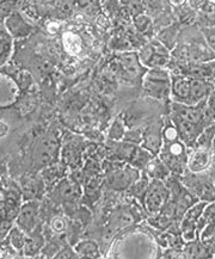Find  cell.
<instances>
[{
    "label": "cell",
    "mask_w": 215,
    "mask_h": 259,
    "mask_svg": "<svg viewBox=\"0 0 215 259\" xmlns=\"http://www.w3.org/2000/svg\"><path fill=\"white\" fill-rule=\"evenodd\" d=\"M150 182H151V179L146 175V172L141 171L140 177H139L138 181L135 182L133 185H132L131 189H129L132 192V195H133L134 197H137L138 200L142 201V197H144L145 192H146L148 185H150Z\"/></svg>",
    "instance_id": "cell-22"
},
{
    "label": "cell",
    "mask_w": 215,
    "mask_h": 259,
    "mask_svg": "<svg viewBox=\"0 0 215 259\" xmlns=\"http://www.w3.org/2000/svg\"><path fill=\"white\" fill-rule=\"evenodd\" d=\"M188 152L189 148L187 147V145L178 139L175 141L163 142L158 157L167 166L172 175L181 177L187 171Z\"/></svg>",
    "instance_id": "cell-2"
},
{
    "label": "cell",
    "mask_w": 215,
    "mask_h": 259,
    "mask_svg": "<svg viewBox=\"0 0 215 259\" xmlns=\"http://www.w3.org/2000/svg\"><path fill=\"white\" fill-rule=\"evenodd\" d=\"M209 222H215V200L211 202H207L206 205H204L202 215H201L196 222V228L198 233Z\"/></svg>",
    "instance_id": "cell-23"
},
{
    "label": "cell",
    "mask_w": 215,
    "mask_h": 259,
    "mask_svg": "<svg viewBox=\"0 0 215 259\" xmlns=\"http://www.w3.org/2000/svg\"><path fill=\"white\" fill-rule=\"evenodd\" d=\"M141 171L132 165H118L114 170L108 172V187L116 191H125L140 177Z\"/></svg>",
    "instance_id": "cell-6"
},
{
    "label": "cell",
    "mask_w": 215,
    "mask_h": 259,
    "mask_svg": "<svg viewBox=\"0 0 215 259\" xmlns=\"http://www.w3.org/2000/svg\"><path fill=\"white\" fill-rule=\"evenodd\" d=\"M23 0H0V23H4L12 13L17 12Z\"/></svg>",
    "instance_id": "cell-21"
},
{
    "label": "cell",
    "mask_w": 215,
    "mask_h": 259,
    "mask_svg": "<svg viewBox=\"0 0 215 259\" xmlns=\"http://www.w3.org/2000/svg\"><path fill=\"white\" fill-rule=\"evenodd\" d=\"M55 257L56 258H77V257H79V255L77 252L74 251V248L72 250V248L66 247V248H64V250H61L60 252H59Z\"/></svg>",
    "instance_id": "cell-33"
},
{
    "label": "cell",
    "mask_w": 215,
    "mask_h": 259,
    "mask_svg": "<svg viewBox=\"0 0 215 259\" xmlns=\"http://www.w3.org/2000/svg\"><path fill=\"white\" fill-rule=\"evenodd\" d=\"M74 251L77 252L79 257H88V258H98L99 247L97 242L92 240H82L79 241L74 246Z\"/></svg>",
    "instance_id": "cell-19"
},
{
    "label": "cell",
    "mask_w": 215,
    "mask_h": 259,
    "mask_svg": "<svg viewBox=\"0 0 215 259\" xmlns=\"http://www.w3.org/2000/svg\"><path fill=\"white\" fill-rule=\"evenodd\" d=\"M170 191L164 181L151 179L141 203L144 204L145 211H147L150 217H153V215L159 214L165 203L170 200Z\"/></svg>",
    "instance_id": "cell-4"
},
{
    "label": "cell",
    "mask_w": 215,
    "mask_h": 259,
    "mask_svg": "<svg viewBox=\"0 0 215 259\" xmlns=\"http://www.w3.org/2000/svg\"><path fill=\"white\" fill-rule=\"evenodd\" d=\"M37 210L38 205L36 203H28L22 208L18 217V225L24 232H31L37 224Z\"/></svg>",
    "instance_id": "cell-13"
},
{
    "label": "cell",
    "mask_w": 215,
    "mask_h": 259,
    "mask_svg": "<svg viewBox=\"0 0 215 259\" xmlns=\"http://www.w3.org/2000/svg\"><path fill=\"white\" fill-rule=\"evenodd\" d=\"M188 0H167V3L170 4L171 8L176 9V8H181V6H183L187 4Z\"/></svg>",
    "instance_id": "cell-37"
},
{
    "label": "cell",
    "mask_w": 215,
    "mask_h": 259,
    "mask_svg": "<svg viewBox=\"0 0 215 259\" xmlns=\"http://www.w3.org/2000/svg\"><path fill=\"white\" fill-rule=\"evenodd\" d=\"M138 56L146 68H165L171 60L170 49L165 47L158 38L145 45Z\"/></svg>",
    "instance_id": "cell-5"
},
{
    "label": "cell",
    "mask_w": 215,
    "mask_h": 259,
    "mask_svg": "<svg viewBox=\"0 0 215 259\" xmlns=\"http://www.w3.org/2000/svg\"><path fill=\"white\" fill-rule=\"evenodd\" d=\"M177 36H178V24H176V23H171L170 25L165 26L159 34H158V39L163 43L165 47L171 51V49L175 47Z\"/></svg>",
    "instance_id": "cell-18"
},
{
    "label": "cell",
    "mask_w": 215,
    "mask_h": 259,
    "mask_svg": "<svg viewBox=\"0 0 215 259\" xmlns=\"http://www.w3.org/2000/svg\"><path fill=\"white\" fill-rule=\"evenodd\" d=\"M142 171L146 172L150 179H158V181H165L171 175L167 166L164 164L163 160L158 155L152 158L150 162L146 165V167H145V170Z\"/></svg>",
    "instance_id": "cell-14"
},
{
    "label": "cell",
    "mask_w": 215,
    "mask_h": 259,
    "mask_svg": "<svg viewBox=\"0 0 215 259\" xmlns=\"http://www.w3.org/2000/svg\"><path fill=\"white\" fill-rule=\"evenodd\" d=\"M125 122L122 116L120 115L118 117L112 122L110 129H109L108 136L112 141H122L123 136L125 134Z\"/></svg>",
    "instance_id": "cell-24"
},
{
    "label": "cell",
    "mask_w": 215,
    "mask_h": 259,
    "mask_svg": "<svg viewBox=\"0 0 215 259\" xmlns=\"http://www.w3.org/2000/svg\"><path fill=\"white\" fill-rule=\"evenodd\" d=\"M214 94H215V89H214Z\"/></svg>",
    "instance_id": "cell-41"
},
{
    "label": "cell",
    "mask_w": 215,
    "mask_h": 259,
    "mask_svg": "<svg viewBox=\"0 0 215 259\" xmlns=\"http://www.w3.org/2000/svg\"><path fill=\"white\" fill-rule=\"evenodd\" d=\"M10 227H11V224H10V222H0V237H4V235L10 231Z\"/></svg>",
    "instance_id": "cell-36"
},
{
    "label": "cell",
    "mask_w": 215,
    "mask_h": 259,
    "mask_svg": "<svg viewBox=\"0 0 215 259\" xmlns=\"http://www.w3.org/2000/svg\"><path fill=\"white\" fill-rule=\"evenodd\" d=\"M213 2H215V0H213Z\"/></svg>",
    "instance_id": "cell-42"
},
{
    "label": "cell",
    "mask_w": 215,
    "mask_h": 259,
    "mask_svg": "<svg viewBox=\"0 0 215 259\" xmlns=\"http://www.w3.org/2000/svg\"><path fill=\"white\" fill-rule=\"evenodd\" d=\"M163 124L164 122L161 121L155 122L145 128L144 131V140H142L141 146L154 157L159 154L161 146H163V135H161Z\"/></svg>",
    "instance_id": "cell-8"
},
{
    "label": "cell",
    "mask_w": 215,
    "mask_h": 259,
    "mask_svg": "<svg viewBox=\"0 0 215 259\" xmlns=\"http://www.w3.org/2000/svg\"><path fill=\"white\" fill-rule=\"evenodd\" d=\"M146 97L166 102L171 98V73L166 68H147L142 77Z\"/></svg>",
    "instance_id": "cell-1"
},
{
    "label": "cell",
    "mask_w": 215,
    "mask_h": 259,
    "mask_svg": "<svg viewBox=\"0 0 215 259\" xmlns=\"http://www.w3.org/2000/svg\"><path fill=\"white\" fill-rule=\"evenodd\" d=\"M210 148L195 147L188 152L187 170L193 174H204L210 167L213 153Z\"/></svg>",
    "instance_id": "cell-7"
},
{
    "label": "cell",
    "mask_w": 215,
    "mask_h": 259,
    "mask_svg": "<svg viewBox=\"0 0 215 259\" xmlns=\"http://www.w3.org/2000/svg\"><path fill=\"white\" fill-rule=\"evenodd\" d=\"M144 131H145V128L129 129V131L125 132V134L123 136V140L122 141L128 142V144L141 146L142 140H144Z\"/></svg>",
    "instance_id": "cell-28"
},
{
    "label": "cell",
    "mask_w": 215,
    "mask_h": 259,
    "mask_svg": "<svg viewBox=\"0 0 215 259\" xmlns=\"http://www.w3.org/2000/svg\"><path fill=\"white\" fill-rule=\"evenodd\" d=\"M43 238L41 235L37 234V235H34L31 239H26L25 240V250H26V254H32L34 252L38 251L39 248L43 246Z\"/></svg>",
    "instance_id": "cell-30"
},
{
    "label": "cell",
    "mask_w": 215,
    "mask_h": 259,
    "mask_svg": "<svg viewBox=\"0 0 215 259\" xmlns=\"http://www.w3.org/2000/svg\"><path fill=\"white\" fill-rule=\"evenodd\" d=\"M9 240L11 246L15 248V250H21V248L24 247L26 238L24 237V234H23V232L19 230V228L15 227L10 230Z\"/></svg>",
    "instance_id": "cell-27"
},
{
    "label": "cell",
    "mask_w": 215,
    "mask_h": 259,
    "mask_svg": "<svg viewBox=\"0 0 215 259\" xmlns=\"http://www.w3.org/2000/svg\"><path fill=\"white\" fill-rule=\"evenodd\" d=\"M181 179L184 187L196 196L198 201L211 202L215 200V183L208 176L193 174L187 170L183 176H181Z\"/></svg>",
    "instance_id": "cell-3"
},
{
    "label": "cell",
    "mask_w": 215,
    "mask_h": 259,
    "mask_svg": "<svg viewBox=\"0 0 215 259\" xmlns=\"http://www.w3.org/2000/svg\"><path fill=\"white\" fill-rule=\"evenodd\" d=\"M184 257L187 258H210V251L206 244H203L200 239L193 242H188L183 248Z\"/></svg>",
    "instance_id": "cell-15"
},
{
    "label": "cell",
    "mask_w": 215,
    "mask_h": 259,
    "mask_svg": "<svg viewBox=\"0 0 215 259\" xmlns=\"http://www.w3.org/2000/svg\"><path fill=\"white\" fill-rule=\"evenodd\" d=\"M145 6V11L150 17H160L165 16V13H170L171 6L167 0H141Z\"/></svg>",
    "instance_id": "cell-16"
},
{
    "label": "cell",
    "mask_w": 215,
    "mask_h": 259,
    "mask_svg": "<svg viewBox=\"0 0 215 259\" xmlns=\"http://www.w3.org/2000/svg\"><path fill=\"white\" fill-rule=\"evenodd\" d=\"M211 151L215 152V136H214V139H213V142H211Z\"/></svg>",
    "instance_id": "cell-40"
},
{
    "label": "cell",
    "mask_w": 215,
    "mask_h": 259,
    "mask_svg": "<svg viewBox=\"0 0 215 259\" xmlns=\"http://www.w3.org/2000/svg\"><path fill=\"white\" fill-rule=\"evenodd\" d=\"M200 22L203 26H215V2L206 0L200 8Z\"/></svg>",
    "instance_id": "cell-20"
},
{
    "label": "cell",
    "mask_w": 215,
    "mask_h": 259,
    "mask_svg": "<svg viewBox=\"0 0 215 259\" xmlns=\"http://www.w3.org/2000/svg\"><path fill=\"white\" fill-rule=\"evenodd\" d=\"M8 132H9L8 124H6L5 122L0 121V138H3V136H5L6 134H8Z\"/></svg>",
    "instance_id": "cell-38"
},
{
    "label": "cell",
    "mask_w": 215,
    "mask_h": 259,
    "mask_svg": "<svg viewBox=\"0 0 215 259\" xmlns=\"http://www.w3.org/2000/svg\"><path fill=\"white\" fill-rule=\"evenodd\" d=\"M206 108H207L208 115H209V117L211 118V121H213V123H215V94H214V91L211 92V95L207 99Z\"/></svg>",
    "instance_id": "cell-32"
},
{
    "label": "cell",
    "mask_w": 215,
    "mask_h": 259,
    "mask_svg": "<svg viewBox=\"0 0 215 259\" xmlns=\"http://www.w3.org/2000/svg\"><path fill=\"white\" fill-rule=\"evenodd\" d=\"M64 46L69 54H78L81 49V43L80 38L78 37L77 35L72 34V32H67V34L64 35Z\"/></svg>",
    "instance_id": "cell-26"
},
{
    "label": "cell",
    "mask_w": 215,
    "mask_h": 259,
    "mask_svg": "<svg viewBox=\"0 0 215 259\" xmlns=\"http://www.w3.org/2000/svg\"><path fill=\"white\" fill-rule=\"evenodd\" d=\"M191 78L184 74L171 75V98L176 103L187 104L189 102Z\"/></svg>",
    "instance_id": "cell-10"
},
{
    "label": "cell",
    "mask_w": 215,
    "mask_h": 259,
    "mask_svg": "<svg viewBox=\"0 0 215 259\" xmlns=\"http://www.w3.org/2000/svg\"><path fill=\"white\" fill-rule=\"evenodd\" d=\"M207 246H208V248H209L211 257H215V239H214L213 241H210L209 244L207 245Z\"/></svg>",
    "instance_id": "cell-39"
},
{
    "label": "cell",
    "mask_w": 215,
    "mask_h": 259,
    "mask_svg": "<svg viewBox=\"0 0 215 259\" xmlns=\"http://www.w3.org/2000/svg\"><path fill=\"white\" fill-rule=\"evenodd\" d=\"M59 191L60 196L67 202H72L80 198L81 196V188L77 182L71 181V179H66L59 185Z\"/></svg>",
    "instance_id": "cell-17"
},
{
    "label": "cell",
    "mask_w": 215,
    "mask_h": 259,
    "mask_svg": "<svg viewBox=\"0 0 215 259\" xmlns=\"http://www.w3.org/2000/svg\"><path fill=\"white\" fill-rule=\"evenodd\" d=\"M59 151V142L55 135H49L43 140L37 149V160L42 164L52 161Z\"/></svg>",
    "instance_id": "cell-12"
},
{
    "label": "cell",
    "mask_w": 215,
    "mask_h": 259,
    "mask_svg": "<svg viewBox=\"0 0 215 259\" xmlns=\"http://www.w3.org/2000/svg\"><path fill=\"white\" fill-rule=\"evenodd\" d=\"M198 239L206 245L213 241L215 239V222H209V224L204 226L202 230L200 231V233H198Z\"/></svg>",
    "instance_id": "cell-29"
},
{
    "label": "cell",
    "mask_w": 215,
    "mask_h": 259,
    "mask_svg": "<svg viewBox=\"0 0 215 259\" xmlns=\"http://www.w3.org/2000/svg\"><path fill=\"white\" fill-rule=\"evenodd\" d=\"M214 85L209 79H200L191 78L190 86V96L188 105H198L200 103L207 101L208 97L214 91Z\"/></svg>",
    "instance_id": "cell-9"
},
{
    "label": "cell",
    "mask_w": 215,
    "mask_h": 259,
    "mask_svg": "<svg viewBox=\"0 0 215 259\" xmlns=\"http://www.w3.org/2000/svg\"><path fill=\"white\" fill-rule=\"evenodd\" d=\"M4 25L9 34L15 38L28 37L32 32V29H34L30 23L23 18L22 13L19 11L12 13L4 22Z\"/></svg>",
    "instance_id": "cell-11"
},
{
    "label": "cell",
    "mask_w": 215,
    "mask_h": 259,
    "mask_svg": "<svg viewBox=\"0 0 215 259\" xmlns=\"http://www.w3.org/2000/svg\"><path fill=\"white\" fill-rule=\"evenodd\" d=\"M9 49H10V43L8 41H5V39L0 38V58L8 54Z\"/></svg>",
    "instance_id": "cell-35"
},
{
    "label": "cell",
    "mask_w": 215,
    "mask_h": 259,
    "mask_svg": "<svg viewBox=\"0 0 215 259\" xmlns=\"http://www.w3.org/2000/svg\"><path fill=\"white\" fill-rule=\"evenodd\" d=\"M202 35L206 39L207 46L213 52V54H215V26H203Z\"/></svg>",
    "instance_id": "cell-31"
},
{
    "label": "cell",
    "mask_w": 215,
    "mask_h": 259,
    "mask_svg": "<svg viewBox=\"0 0 215 259\" xmlns=\"http://www.w3.org/2000/svg\"><path fill=\"white\" fill-rule=\"evenodd\" d=\"M52 227H53V230H54L55 232L60 233V232H62V231L65 230V221L62 220V219H60V218H55L54 220H53V222H52Z\"/></svg>",
    "instance_id": "cell-34"
},
{
    "label": "cell",
    "mask_w": 215,
    "mask_h": 259,
    "mask_svg": "<svg viewBox=\"0 0 215 259\" xmlns=\"http://www.w3.org/2000/svg\"><path fill=\"white\" fill-rule=\"evenodd\" d=\"M134 24L137 26V30L141 34H151L154 28V22L152 17L147 13H140V15L134 16Z\"/></svg>",
    "instance_id": "cell-25"
}]
</instances>
